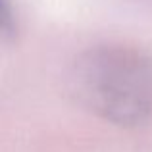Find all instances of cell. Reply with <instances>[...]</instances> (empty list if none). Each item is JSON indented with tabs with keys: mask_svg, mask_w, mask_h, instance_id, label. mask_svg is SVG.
I'll list each match as a JSON object with an SVG mask.
<instances>
[{
	"mask_svg": "<svg viewBox=\"0 0 152 152\" xmlns=\"http://www.w3.org/2000/svg\"><path fill=\"white\" fill-rule=\"evenodd\" d=\"M67 93L104 121L146 125L152 121V56L133 46H93L73 60Z\"/></svg>",
	"mask_w": 152,
	"mask_h": 152,
	"instance_id": "6da1fadb",
	"label": "cell"
},
{
	"mask_svg": "<svg viewBox=\"0 0 152 152\" xmlns=\"http://www.w3.org/2000/svg\"><path fill=\"white\" fill-rule=\"evenodd\" d=\"M15 31V23H14V14L8 0H0V35L2 37H10Z\"/></svg>",
	"mask_w": 152,
	"mask_h": 152,
	"instance_id": "7a4b0ae2",
	"label": "cell"
}]
</instances>
